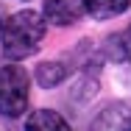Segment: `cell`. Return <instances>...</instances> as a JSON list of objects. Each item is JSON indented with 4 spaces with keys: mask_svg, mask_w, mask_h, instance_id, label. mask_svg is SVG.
Here are the masks:
<instances>
[{
    "mask_svg": "<svg viewBox=\"0 0 131 131\" xmlns=\"http://www.w3.org/2000/svg\"><path fill=\"white\" fill-rule=\"evenodd\" d=\"M23 131H73V128H70V123L59 112H53V109H36V112L28 114Z\"/></svg>",
    "mask_w": 131,
    "mask_h": 131,
    "instance_id": "5",
    "label": "cell"
},
{
    "mask_svg": "<svg viewBox=\"0 0 131 131\" xmlns=\"http://www.w3.org/2000/svg\"><path fill=\"white\" fill-rule=\"evenodd\" d=\"M31 101V78L20 64H3L0 67V114L3 117H20L25 114Z\"/></svg>",
    "mask_w": 131,
    "mask_h": 131,
    "instance_id": "2",
    "label": "cell"
},
{
    "mask_svg": "<svg viewBox=\"0 0 131 131\" xmlns=\"http://www.w3.org/2000/svg\"><path fill=\"white\" fill-rule=\"evenodd\" d=\"M42 14L50 25L67 28V25H75L86 14V6H84V0H45Z\"/></svg>",
    "mask_w": 131,
    "mask_h": 131,
    "instance_id": "4",
    "label": "cell"
},
{
    "mask_svg": "<svg viewBox=\"0 0 131 131\" xmlns=\"http://www.w3.org/2000/svg\"><path fill=\"white\" fill-rule=\"evenodd\" d=\"M106 50H109V56H112V59L131 64V25L123 28V31H120V34H114V36H109Z\"/></svg>",
    "mask_w": 131,
    "mask_h": 131,
    "instance_id": "7",
    "label": "cell"
},
{
    "mask_svg": "<svg viewBox=\"0 0 131 131\" xmlns=\"http://www.w3.org/2000/svg\"><path fill=\"white\" fill-rule=\"evenodd\" d=\"M45 31H48V20L36 11H17L6 20L3 34H0V48L3 56L11 59V61H20L28 59L39 50V42L45 39Z\"/></svg>",
    "mask_w": 131,
    "mask_h": 131,
    "instance_id": "1",
    "label": "cell"
},
{
    "mask_svg": "<svg viewBox=\"0 0 131 131\" xmlns=\"http://www.w3.org/2000/svg\"><path fill=\"white\" fill-rule=\"evenodd\" d=\"M84 6H86L89 17H95V20H112V17H120L128 8L131 0H84Z\"/></svg>",
    "mask_w": 131,
    "mask_h": 131,
    "instance_id": "6",
    "label": "cell"
},
{
    "mask_svg": "<svg viewBox=\"0 0 131 131\" xmlns=\"http://www.w3.org/2000/svg\"><path fill=\"white\" fill-rule=\"evenodd\" d=\"M89 131H131V101H114L101 109Z\"/></svg>",
    "mask_w": 131,
    "mask_h": 131,
    "instance_id": "3",
    "label": "cell"
},
{
    "mask_svg": "<svg viewBox=\"0 0 131 131\" xmlns=\"http://www.w3.org/2000/svg\"><path fill=\"white\" fill-rule=\"evenodd\" d=\"M67 78V67L61 64V61H42L39 67H36V81H39V86H59L61 81Z\"/></svg>",
    "mask_w": 131,
    "mask_h": 131,
    "instance_id": "8",
    "label": "cell"
},
{
    "mask_svg": "<svg viewBox=\"0 0 131 131\" xmlns=\"http://www.w3.org/2000/svg\"><path fill=\"white\" fill-rule=\"evenodd\" d=\"M0 34H3V23H0Z\"/></svg>",
    "mask_w": 131,
    "mask_h": 131,
    "instance_id": "9",
    "label": "cell"
}]
</instances>
